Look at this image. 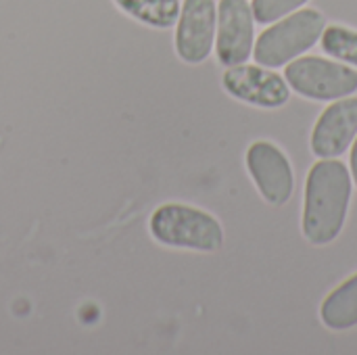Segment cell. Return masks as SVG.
<instances>
[{
    "instance_id": "cell-1",
    "label": "cell",
    "mask_w": 357,
    "mask_h": 355,
    "mask_svg": "<svg viewBox=\"0 0 357 355\" xmlns=\"http://www.w3.org/2000/svg\"><path fill=\"white\" fill-rule=\"evenodd\" d=\"M354 178L339 159L316 161L305 180L301 232L316 247L331 245L345 228L351 203Z\"/></svg>"
},
{
    "instance_id": "cell-2",
    "label": "cell",
    "mask_w": 357,
    "mask_h": 355,
    "mask_svg": "<svg viewBox=\"0 0 357 355\" xmlns=\"http://www.w3.org/2000/svg\"><path fill=\"white\" fill-rule=\"evenodd\" d=\"M155 243L197 253H215L224 247V228L209 211L186 203H163L149 218Z\"/></svg>"
},
{
    "instance_id": "cell-3",
    "label": "cell",
    "mask_w": 357,
    "mask_h": 355,
    "mask_svg": "<svg viewBox=\"0 0 357 355\" xmlns=\"http://www.w3.org/2000/svg\"><path fill=\"white\" fill-rule=\"evenodd\" d=\"M326 19L318 8H299L259 33L253 46V56L259 65L278 69L305 54L320 42Z\"/></svg>"
},
{
    "instance_id": "cell-4",
    "label": "cell",
    "mask_w": 357,
    "mask_h": 355,
    "mask_svg": "<svg viewBox=\"0 0 357 355\" xmlns=\"http://www.w3.org/2000/svg\"><path fill=\"white\" fill-rule=\"evenodd\" d=\"M284 80L293 92L310 100H337L357 92V69L324 56H299L284 65Z\"/></svg>"
},
{
    "instance_id": "cell-5",
    "label": "cell",
    "mask_w": 357,
    "mask_h": 355,
    "mask_svg": "<svg viewBox=\"0 0 357 355\" xmlns=\"http://www.w3.org/2000/svg\"><path fill=\"white\" fill-rule=\"evenodd\" d=\"M245 165L266 203L282 207L291 201L295 190V172L287 153L278 144L270 140L251 142L245 153Z\"/></svg>"
},
{
    "instance_id": "cell-6",
    "label": "cell",
    "mask_w": 357,
    "mask_h": 355,
    "mask_svg": "<svg viewBox=\"0 0 357 355\" xmlns=\"http://www.w3.org/2000/svg\"><path fill=\"white\" fill-rule=\"evenodd\" d=\"M222 86L232 98L259 109H280L291 98V86L287 84L284 75L259 63L226 67Z\"/></svg>"
},
{
    "instance_id": "cell-7",
    "label": "cell",
    "mask_w": 357,
    "mask_h": 355,
    "mask_svg": "<svg viewBox=\"0 0 357 355\" xmlns=\"http://www.w3.org/2000/svg\"><path fill=\"white\" fill-rule=\"evenodd\" d=\"M255 46V17L247 0H220L215 27V56L232 67L249 61Z\"/></svg>"
},
{
    "instance_id": "cell-8",
    "label": "cell",
    "mask_w": 357,
    "mask_h": 355,
    "mask_svg": "<svg viewBox=\"0 0 357 355\" xmlns=\"http://www.w3.org/2000/svg\"><path fill=\"white\" fill-rule=\"evenodd\" d=\"M218 6L213 0H184L176 21V54L188 65L203 63L215 44Z\"/></svg>"
},
{
    "instance_id": "cell-9",
    "label": "cell",
    "mask_w": 357,
    "mask_h": 355,
    "mask_svg": "<svg viewBox=\"0 0 357 355\" xmlns=\"http://www.w3.org/2000/svg\"><path fill=\"white\" fill-rule=\"evenodd\" d=\"M357 136V96L333 100L316 119L310 149L318 159H337L349 151Z\"/></svg>"
},
{
    "instance_id": "cell-10",
    "label": "cell",
    "mask_w": 357,
    "mask_h": 355,
    "mask_svg": "<svg viewBox=\"0 0 357 355\" xmlns=\"http://www.w3.org/2000/svg\"><path fill=\"white\" fill-rule=\"evenodd\" d=\"M320 320L331 331H349L357 326V272L341 282L320 305Z\"/></svg>"
},
{
    "instance_id": "cell-11",
    "label": "cell",
    "mask_w": 357,
    "mask_h": 355,
    "mask_svg": "<svg viewBox=\"0 0 357 355\" xmlns=\"http://www.w3.org/2000/svg\"><path fill=\"white\" fill-rule=\"evenodd\" d=\"M128 17L155 29L176 25L180 15V0H113Z\"/></svg>"
},
{
    "instance_id": "cell-12",
    "label": "cell",
    "mask_w": 357,
    "mask_h": 355,
    "mask_svg": "<svg viewBox=\"0 0 357 355\" xmlns=\"http://www.w3.org/2000/svg\"><path fill=\"white\" fill-rule=\"evenodd\" d=\"M320 46L328 56L357 69V29L337 23L326 25L320 36Z\"/></svg>"
},
{
    "instance_id": "cell-13",
    "label": "cell",
    "mask_w": 357,
    "mask_h": 355,
    "mask_svg": "<svg viewBox=\"0 0 357 355\" xmlns=\"http://www.w3.org/2000/svg\"><path fill=\"white\" fill-rule=\"evenodd\" d=\"M310 0H251V10L257 23L270 25L295 10H299Z\"/></svg>"
},
{
    "instance_id": "cell-14",
    "label": "cell",
    "mask_w": 357,
    "mask_h": 355,
    "mask_svg": "<svg viewBox=\"0 0 357 355\" xmlns=\"http://www.w3.org/2000/svg\"><path fill=\"white\" fill-rule=\"evenodd\" d=\"M351 153H349V172H351V178H354V184L357 186V136L356 140L351 142Z\"/></svg>"
}]
</instances>
